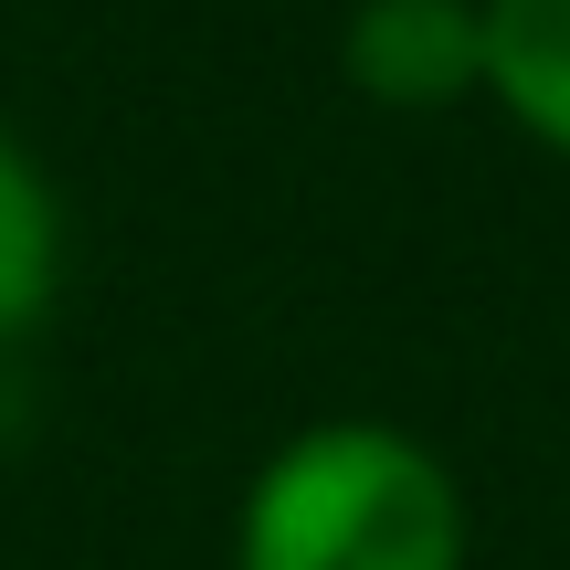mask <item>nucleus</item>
I'll list each match as a JSON object with an SVG mask.
<instances>
[{"instance_id":"nucleus-1","label":"nucleus","mask_w":570,"mask_h":570,"mask_svg":"<svg viewBox=\"0 0 570 570\" xmlns=\"http://www.w3.org/2000/svg\"><path fill=\"white\" fill-rule=\"evenodd\" d=\"M233 570H475L465 475L412 423L317 412L244 475Z\"/></svg>"},{"instance_id":"nucleus-2","label":"nucleus","mask_w":570,"mask_h":570,"mask_svg":"<svg viewBox=\"0 0 570 570\" xmlns=\"http://www.w3.org/2000/svg\"><path fill=\"white\" fill-rule=\"evenodd\" d=\"M338 75L381 117H454L487 96V0H348Z\"/></svg>"},{"instance_id":"nucleus-3","label":"nucleus","mask_w":570,"mask_h":570,"mask_svg":"<svg viewBox=\"0 0 570 570\" xmlns=\"http://www.w3.org/2000/svg\"><path fill=\"white\" fill-rule=\"evenodd\" d=\"M63 265H75L63 190H53V169L32 159V138L0 127V360L63 306Z\"/></svg>"},{"instance_id":"nucleus-4","label":"nucleus","mask_w":570,"mask_h":570,"mask_svg":"<svg viewBox=\"0 0 570 570\" xmlns=\"http://www.w3.org/2000/svg\"><path fill=\"white\" fill-rule=\"evenodd\" d=\"M487 106L570 169V0H487Z\"/></svg>"}]
</instances>
